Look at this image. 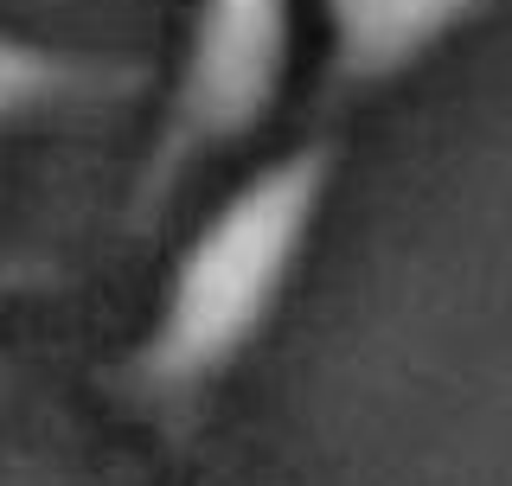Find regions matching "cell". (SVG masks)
I'll use <instances>...</instances> for the list:
<instances>
[{
  "label": "cell",
  "instance_id": "obj_1",
  "mask_svg": "<svg viewBox=\"0 0 512 486\" xmlns=\"http://www.w3.org/2000/svg\"><path fill=\"white\" fill-rule=\"evenodd\" d=\"M340 141L308 135L231 186L180 243L141 346L116 365V397L154 423H180L263 339L327 212Z\"/></svg>",
  "mask_w": 512,
  "mask_h": 486
},
{
  "label": "cell",
  "instance_id": "obj_2",
  "mask_svg": "<svg viewBox=\"0 0 512 486\" xmlns=\"http://www.w3.org/2000/svg\"><path fill=\"white\" fill-rule=\"evenodd\" d=\"M288 58H295V0H192L167 109L128 199V218L141 231L160 224V212L205 160L244 148L276 116Z\"/></svg>",
  "mask_w": 512,
  "mask_h": 486
},
{
  "label": "cell",
  "instance_id": "obj_3",
  "mask_svg": "<svg viewBox=\"0 0 512 486\" xmlns=\"http://www.w3.org/2000/svg\"><path fill=\"white\" fill-rule=\"evenodd\" d=\"M493 7L506 0H320L327 96H372L397 84Z\"/></svg>",
  "mask_w": 512,
  "mask_h": 486
},
{
  "label": "cell",
  "instance_id": "obj_4",
  "mask_svg": "<svg viewBox=\"0 0 512 486\" xmlns=\"http://www.w3.org/2000/svg\"><path fill=\"white\" fill-rule=\"evenodd\" d=\"M135 90H141V64L0 26V128L64 116V109H103Z\"/></svg>",
  "mask_w": 512,
  "mask_h": 486
},
{
  "label": "cell",
  "instance_id": "obj_5",
  "mask_svg": "<svg viewBox=\"0 0 512 486\" xmlns=\"http://www.w3.org/2000/svg\"><path fill=\"white\" fill-rule=\"evenodd\" d=\"M45 282V263H26V256H0V301L7 295H26V288Z\"/></svg>",
  "mask_w": 512,
  "mask_h": 486
},
{
  "label": "cell",
  "instance_id": "obj_6",
  "mask_svg": "<svg viewBox=\"0 0 512 486\" xmlns=\"http://www.w3.org/2000/svg\"><path fill=\"white\" fill-rule=\"evenodd\" d=\"M0 486H39V480H0Z\"/></svg>",
  "mask_w": 512,
  "mask_h": 486
},
{
  "label": "cell",
  "instance_id": "obj_7",
  "mask_svg": "<svg viewBox=\"0 0 512 486\" xmlns=\"http://www.w3.org/2000/svg\"><path fill=\"white\" fill-rule=\"evenodd\" d=\"M0 384H7V359H0Z\"/></svg>",
  "mask_w": 512,
  "mask_h": 486
}]
</instances>
